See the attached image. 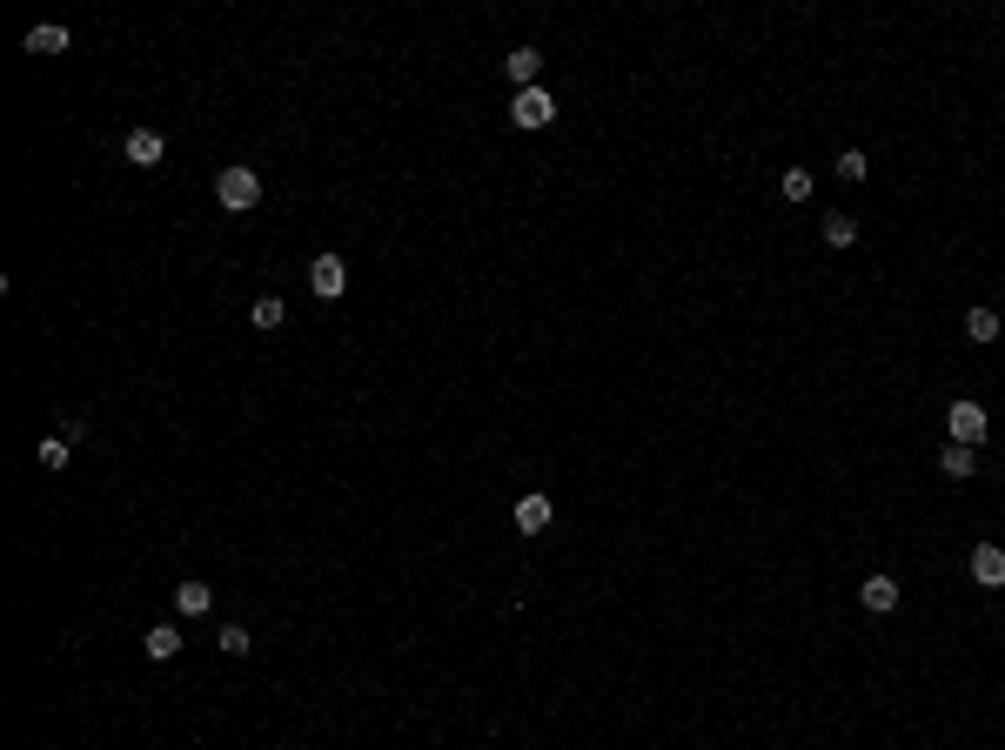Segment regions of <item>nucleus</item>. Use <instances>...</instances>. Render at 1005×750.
I'll use <instances>...</instances> for the list:
<instances>
[{
  "instance_id": "obj_15",
  "label": "nucleus",
  "mask_w": 1005,
  "mask_h": 750,
  "mask_svg": "<svg viewBox=\"0 0 1005 750\" xmlns=\"http://www.w3.org/2000/svg\"><path fill=\"white\" fill-rule=\"evenodd\" d=\"M825 242L831 248H851V242H858V221H851V215H825Z\"/></svg>"
},
{
  "instance_id": "obj_1",
  "label": "nucleus",
  "mask_w": 1005,
  "mask_h": 750,
  "mask_svg": "<svg viewBox=\"0 0 1005 750\" xmlns=\"http://www.w3.org/2000/svg\"><path fill=\"white\" fill-rule=\"evenodd\" d=\"M215 201H222V208H255V201H262V175H255V168H222Z\"/></svg>"
},
{
  "instance_id": "obj_13",
  "label": "nucleus",
  "mask_w": 1005,
  "mask_h": 750,
  "mask_svg": "<svg viewBox=\"0 0 1005 750\" xmlns=\"http://www.w3.org/2000/svg\"><path fill=\"white\" fill-rule=\"evenodd\" d=\"M999 329H1005L999 309H965V335H972V342H999Z\"/></svg>"
},
{
  "instance_id": "obj_4",
  "label": "nucleus",
  "mask_w": 1005,
  "mask_h": 750,
  "mask_svg": "<svg viewBox=\"0 0 1005 750\" xmlns=\"http://www.w3.org/2000/svg\"><path fill=\"white\" fill-rule=\"evenodd\" d=\"M510 121H516V128H550V121H557V101H550L543 88H523L510 101Z\"/></svg>"
},
{
  "instance_id": "obj_19",
  "label": "nucleus",
  "mask_w": 1005,
  "mask_h": 750,
  "mask_svg": "<svg viewBox=\"0 0 1005 750\" xmlns=\"http://www.w3.org/2000/svg\"><path fill=\"white\" fill-rule=\"evenodd\" d=\"M215 643H222L228 657H248V650H255V643H248V630H242V623H222V637H215Z\"/></svg>"
},
{
  "instance_id": "obj_10",
  "label": "nucleus",
  "mask_w": 1005,
  "mask_h": 750,
  "mask_svg": "<svg viewBox=\"0 0 1005 750\" xmlns=\"http://www.w3.org/2000/svg\"><path fill=\"white\" fill-rule=\"evenodd\" d=\"M938 469H945L952 483H965V476H979V456H972L965 442H945V449H938Z\"/></svg>"
},
{
  "instance_id": "obj_2",
  "label": "nucleus",
  "mask_w": 1005,
  "mask_h": 750,
  "mask_svg": "<svg viewBox=\"0 0 1005 750\" xmlns=\"http://www.w3.org/2000/svg\"><path fill=\"white\" fill-rule=\"evenodd\" d=\"M965 570H972L979 590H1005V543H979V550L965 556Z\"/></svg>"
},
{
  "instance_id": "obj_6",
  "label": "nucleus",
  "mask_w": 1005,
  "mask_h": 750,
  "mask_svg": "<svg viewBox=\"0 0 1005 750\" xmlns=\"http://www.w3.org/2000/svg\"><path fill=\"white\" fill-rule=\"evenodd\" d=\"M858 603H865V610H878V617H885V610H898V576H865V583H858Z\"/></svg>"
},
{
  "instance_id": "obj_8",
  "label": "nucleus",
  "mask_w": 1005,
  "mask_h": 750,
  "mask_svg": "<svg viewBox=\"0 0 1005 750\" xmlns=\"http://www.w3.org/2000/svg\"><path fill=\"white\" fill-rule=\"evenodd\" d=\"M161 155H168V141H161L155 128H134L128 134V161H134V168H161Z\"/></svg>"
},
{
  "instance_id": "obj_20",
  "label": "nucleus",
  "mask_w": 1005,
  "mask_h": 750,
  "mask_svg": "<svg viewBox=\"0 0 1005 750\" xmlns=\"http://www.w3.org/2000/svg\"><path fill=\"white\" fill-rule=\"evenodd\" d=\"M778 188H784V201H811V175H804V168H784Z\"/></svg>"
},
{
  "instance_id": "obj_11",
  "label": "nucleus",
  "mask_w": 1005,
  "mask_h": 750,
  "mask_svg": "<svg viewBox=\"0 0 1005 750\" xmlns=\"http://www.w3.org/2000/svg\"><path fill=\"white\" fill-rule=\"evenodd\" d=\"M148 657H155V663H175L181 657V630H175V623H155V630H148Z\"/></svg>"
},
{
  "instance_id": "obj_5",
  "label": "nucleus",
  "mask_w": 1005,
  "mask_h": 750,
  "mask_svg": "<svg viewBox=\"0 0 1005 750\" xmlns=\"http://www.w3.org/2000/svg\"><path fill=\"white\" fill-rule=\"evenodd\" d=\"M309 288L322 295V302H335V295L349 288V262H342V255H315V262H309Z\"/></svg>"
},
{
  "instance_id": "obj_14",
  "label": "nucleus",
  "mask_w": 1005,
  "mask_h": 750,
  "mask_svg": "<svg viewBox=\"0 0 1005 750\" xmlns=\"http://www.w3.org/2000/svg\"><path fill=\"white\" fill-rule=\"evenodd\" d=\"M208 603H215V590H208V583H181V590H175V610H181V617H201Z\"/></svg>"
},
{
  "instance_id": "obj_9",
  "label": "nucleus",
  "mask_w": 1005,
  "mask_h": 750,
  "mask_svg": "<svg viewBox=\"0 0 1005 750\" xmlns=\"http://www.w3.org/2000/svg\"><path fill=\"white\" fill-rule=\"evenodd\" d=\"M550 516H557V509H550V496H516V530H523V536L550 530Z\"/></svg>"
},
{
  "instance_id": "obj_17",
  "label": "nucleus",
  "mask_w": 1005,
  "mask_h": 750,
  "mask_svg": "<svg viewBox=\"0 0 1005 750\" xmlns=\"http://www.w3.org/2000/svg\"><path fill=\"white\" fill-rule=\"evenodd\" d=\"M831 168H838V181H865V175H871V161L858 155V148H845V155L831 161Z\"/></svg>"
},
{
  "instance_id": "obj_18",
  "label": "nucleus",
  "mask_w": 1005,
  "mask_h": 750,
  "mask_svg": "<svg viewBox=\"0 0 1005 750\" xmlns=\"http://www.w3.org/2000/svg\"><path fill=\"white\" fill-rule=\"evenodd\" d=\"M67 456H74V442H67V436H47L41 442V469H67Z\"/></svg>"
},
{
  "instance_id": "obj_7",
  "label": "nucleus",
  "mask_w": 1005,
  "mask_h": 750,
  "mask_svg": "<svg viewBox=\"0 0 1005 750\" xmlns=\"http://www.w3.org/2000/svg\"><path fill=\"white\" fill-rule=\"evenodd\" d=\"M503 74L516 81V94L536 88V74H543V54H536V47H516V54H503Z\"/></svg>"
},
{
  "instance_id": "obj_16",
  "label": "nucleus",
  "mask_w": 1005,
  "mask_h": 750,
  "mask_svg": "<svg viewBox=\"0 0 1005 750\" xmlns=\"http://www.w3.org/2000/svg\"><path fill=\"white\" fill-rule=\"evenodd\" d=\"M282 322H289L282 295H262V302H255V329H282Z\"/></svg>"
},
{
  "instance_id": "obj_12",
  "label": "nucleus",
  "mask_w": 1005,
  "mask_h": 750,
  "mask_svg": "<svg viewBox=\"0 0 1005 750\" xmlns=\"http://www.w3.org/2000/svg\"><path fill=\"white\" fill-rule=\"evenodd\" d=\"M27 54H67V27H27Z\"/></svg>"
},
{
  "instance_id": "obj_3",
  "label": "nucleus",
  "mask_w": 1005,
  "mask_h": 750,
  "mask_svg": "<svg viewBox=\"0 0 1005 750\" xmlns=\"http://www.w3.org/2000/svg\"><path fill=\"white\" fill-rule=\"evenodd\" d=\"M945 429H952L945 442H965V449H979V442H985V409L959 396V402H952V416H945Z\"/></svg>"
}]
</instances>
